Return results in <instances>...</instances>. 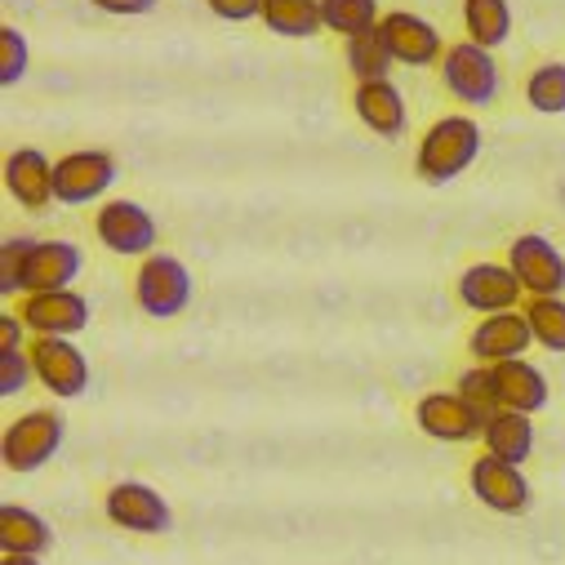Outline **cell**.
I'll use <instances>...</instances> for the list:
<instances>
[{
    "label": "cell",
    "instance_id": "22",
    "mask_svg": "<svg viewBox=\"0 0 565 565\" xmlns=\"http://www.w3.org/2000/svg\"><path fill=\"white\" fill-rule=\"evenodd\" d=\"M263 23L271 36H290V41L317 36V28H326L321 0H263Z\"/></svg>",
    "mask_w": 565,
    "mask_h": 565
},
{
    "label": "cell",
    "instance_id": "32",
    "mask_svg": "<svg viewBox=\"0 0 565 565\" xmlns=\"http://www.w3.org/2000/svg\"><path fill=\"white\" fill-rule=\"evenodd\" d=\"M210 14L223 19V23H249V19H263V0H205Z\"/></svg>",
    "mask_w": 565,
    "mask_h": 565
},
{
    "label": "cell",
    "instance_id": "15",
    "mask_svg": "<svg viewBox=\"0 0 565 565\" xmlns=\"http://www.w3.org/2000/svg\"><path fill=\"white\" fill-rule=\"evenodd\" d=\"M81 271V249L72 241H36L28 263H23V295H41V290H67Z\"/></svg>",
    "mask_w": 565,
    "mask_h": 565
},
{
    "label": "cell",
    "instance_id": "10",
    "mask_svg": "<svg viewBox=\"0 0 565 565\" xmlns=\"http://www.w3.org/2000/svg\"><path fill=\"white\" fill-rule=\"evenodd\" d=\"M94 232H98V241L111 249V254H152V245H157V218L138 205V201H107L103 210H98V218H94Z\"/></svg>",
    "mask_w": 565,
    "mask_h": 565
},
{
    "label": "cell",
    "instance_id": "35",
    "mask_svg": "<svg viewBox=\"0 0 565 565\" xmlns=\"http://www.w3.org/2000/svg\"><path fill=\"white\" fill-rule=\"evenodd\" d=\"M0 565H41V556H6Z\"/></svg>",
    "mask_w": 565,
    "mask_h": 565
},
{
    "label": "cell",
    "instance_id": "14",
    "mask_svg": "<svg viewBox=\"0 0 565 565\" xmlns=\"http://www.w3.org/2000/svg\"><path fill=\"white\" fill-rule=\"evenodd\" d=\"M379 32H383L392 58L405 63V67H428V63L446 58V50H441V32H437L428 19L409 14V10H392V14H383Z\"/></svg>",
    "mask_w": 565,
    "mask_h": 565
},
{
    "label": "cell",
    "instance_id": "13",
    "mask_svg": "<svg viewBox=\"0 0 565 565\" xmlns=\"http://www.w3.org/2000/svg\"><path fill=\"white\" fill-rule=\"evenodd\" d=\"M521 280L508 263H472L463 276H459V299L463 308L481 312V317H494V312H516L521 303Z\"/></svg>",
    "mask_w": 565,
    "mask_h": 565
},
{
    "label": "cell",
    "instance_id": "24",
    "mask_svg": "<svg viewBox=\"0 0 565 565\" xmlns=\"http://www.w3.org/2000/svg\"><path fill=\"white\" fill-rule=\"evenodd\" d=\"M392 63L396 58H392V50H387V41H383L379 28H370V32H361V36L348 41V67H352L356 85L361 81H387Z\"/></svg>",
    "mask_w": 565,
    "mask_h": 565
},
{
    "label": "cell",
    "instance_id": "16",
    "mask_svg": "<svg viewBox=\"0 0 565 565\" xmlns=\"http://www.w3.org/2000/svg\"><path fill=\"white\" fill-rule=\"evenodd\" d=\"M530 343H534V334H530L525 312H494V317H486V321L472 330L468 352H472L481 365H499V361L525 356Z\"/></svg>",
    "mask_w": 565,
    "mask_h": 565
},
{
    "label": "cell",
    "instance_id": "7",
    "mask_svg": "<svg viewBox=\"0 0 565 565\" xmlns=\"http://www.w3.org/2000/svg\"><path fill=\"white\" fill-rule=\"evenodd\" d=\"M441 81L446 89L459 98V103H472V107H486L494 103L499 94V63L490 50L463 41V45H450L446 58H441Z\"/></svg>",
    "mask_w": 565,
    "mask_h": 565
},
{
    "label": "cell",
    "instance_id": "30",
    "mask_svg": "<svg viewBox=\"0 0 565 565\" xmlns=\"http://www.w3.org/2000/svg\"><path fill=\"white\" fill-rule=\"evenodd\" d=\"M28 72V36L19 28H0V85H19Z\"/></svg>",
    "mask_w": 565,
    "mask_h": 565
},
{
    "label": "cell",
    "instance_id": "17",
    "mask_svg": "<svg viewBox=\"0 0 565 565\" xmlns=\"http://www.w3.org/2000/svg\"><path fill=\"white\" fill-rule=\"evenodd\" d=\"M6 192L23 210H45L54 201V161L36 148H19L6 157Z\"/></svg>",
    "mask_w": 565,
    "mask_h": 565
},
{
    "label": "cell",
    "instance_id": "12",
    "mask_svg": "<svg viewBox=\"0 0 565 565\" xmlns=\"http://www.w3.org/2000/svg\"><path fill=\"white\" fill-rule=\"evenodd\" d=\"M23 326L32 334H50V339H72L89 326V299L76 295V290H41V295H28L23 308H19Z\"/></svg>",
    "mask_w": 565,
    "mask_h": 565
},
{
    "label": "cell",
    "instance_id": "28",
    "mask_svg": "<svg viewBox=\"0 0 565 565\" xmlns=\"http://www.w3.org/2000/svg\"><path fill=\"white\" fill-rule=\"evenodd\" d=\"M455 392H463V401L477 405L486 418H490L494 409H503V396H499V383H494V365H477V370H468V374L459 379Z\"/></svg>",
    "mask_w": 565,
    "mask_h": 565
},
{
    "label": "cell",
    "instance_id": "33",
    "mask_svg": "<svg viewBox=\"0 0 565 565\" xmlns=\"http://www.w3.org/2000/svg\"><path fill=\"white\" fill-rule=\"evenodd\" d=\"M94 10L103 14H120V19H134V14H152L157 0H89Z\"/></svg>",
    "mask_w": 565,
    "mask_h": 565
},
{
    "label": "cell",
    "instance_id": "4",
    "mask_svg": "<svg viewBox=\"0 0 565 565\" xmlns=\"http://www.w3.org/2000/svg\"><path fill=\"white\" fill-rule=\"evenodd\" d=\"M468 486H472V499L499 516H521L534 503V490H530L521 463H508L499 455H481L468 472Z\"/></svg>",
    "mask_w": 565,
    "mask_h": 565
},
{
    "label": "cell",
    "instance_id": "3",
    "mask_svg": "<svg viewBox=\"0 0 565 565\" xmlns=\"http://www.w3.org/2000/svg\"><path fill=\"white\" fill-rule=\"evenodd\" d=\"M58 446H63V418L54 409H28L6 428L0 459H6L10 472H36L58 455Z\"/></svg>",
    "mask_w": 565,
    "mask_h": 565
},
{
    "label": "cell",
    "instance_id": "2",
    "mask_svg": "<svg viewBox=\"0 0 565 565\" xmlns=\"http://www.w3.org/2000/svg\"><path fill=\"white\" fill-rule=\"evenodd\" d=\"M134 299L148 317L170 321L192 303V271L174 254H148L134 276Z\"/></svg>",
    "mask_w": 565,
    "mask_h": 565
},
{
    "label": "cell",
    "instance_id": "9",
    "mask_svg": "<svg viewBox=\"0 0 565 565\" xmlns=\"http://www.w3.org/2000/svg\"><path fill=\"white\" fill-rule=\"evenodd\" d=\"M103 512L111 525L129 530V534H166L174 525V512L170 503L161 499V490L143 486V481H120L107 490L103 499Z\"/></svg>",
    "mask_w": 565,
    "mask_h": 565
},
{
    "label": "cell",
    "instance_id": "31",
    "mask_svg": "<svg viewBox=\"0 0 565 565\" xmlns=\"http://www.w3.org/2000/svg\"><path fill=\"white\" fill-rule=\"evenodd\" d=\"M36 379L28 352H0V396H19Z\"/></svg>",
    "mask_w": 565,
    "mask_h": 565
},
{
    "label": "cell",
    "instance_id": "27",
    "mask_svg": "<svg viewBox=\"0 0 565 565\" xmlns=\"http://www.w3.org/2000/svg\"><path fill=\"white\" fill-rule=\"evenodd\" d=\"M525 98H530V107L543 111V116L565 111V63H543V67H534L530 81H525Z\"/></svg>",
    "mask_w": 565,
    "mask_h": 565
},
{
    "label": "cell",
    "instance_id": "23",
    "mask_svg": "<svg viewBox=\"0 0 565 565\" xmlns=\"http://www.w3.org/2000/svg\"><path fill=\"white\" fill-rule=\"evenodd\" d=\"M463 28H468L472 45L499 50L512 36V10H508V0H463Z\"/></svg>",
    "mask_w": 565,
    "mask_h": 565
},
{
    "label": "cell",
    "instance_id": "11",
    "mask_svg": "<svg viewBox=\"0 0 565 565\" xmlns=\"http://www.w3.org/2000/svg\"><path fill=\"white\" fill-rule=\"evenodd\" d=\"M116 183V161L107 152H67L54 161V201L89 205Z\"/></svg>",
    "mask_w": 565,
    "mask_h": 565
},
{
    "label": "cell",
    "instance_id": "34",
    "mask_svg": "<svg viewBox=\"0 0 565 565\" xmlns=\"http://www.w3.org/2000/svg\"><path fill=\"white\" fill-rule=\"evenodd\" d=\"M23 317L19 312H6L0 317V352H19V339H23Z\"/></svg>",
    "mask_w": 565,
    "mask_h": 565
},
{
    "label": "cell",
    "instance_id": "20",
    "mask_svg": "<svg viewBox=\"0 0 565 565\" xmlns=\"http://www.w3.org/2000/svg\"><path fill=\"white\" fill-rule=\"evenodd\" d=\"M50 543H54V530L41 512L14 508V503L0 508V547H6V556H45Z\"/></svg>",
    "mask_w": 565,
    "mask_h": 565
},
{
    "label": "cell",
    "instance_id": "25",
    "mask_svg": "<svg viewBox=\"0 0 565 565\" xmlns=\"http://www.w3.org/2000/svg\"><path fill=\"white\" fill-rule=\"evenodd\" d=\"M321 23L352 41L379 28V0H321Z\"/></svg>",
    "mask_w": 565,
    "mask_h": 565
},
{
    "label": "cell",
    "instance_id": "29",
    "mask_svg": "<svg viewBox=\"0 0 565 565\" xmlns=\"http://www.w3.org/2000/svg\"><path fill=\"white\" fill-rule=\"evenodd\" d=\"M32 236H6V245H0V295H23V263L32 254Z\"/></svg>",
    "mask_w": 565,
    "mask_h": 565
},
{
    "label": "cell",
    "instance_id": "21",
    "mask_svg": "<svg viewBox=\"0 0 565 565\" xmlns=\"http://www.w3.org/2000/svg\"><path fill=\"white\" fill-rule=\"evenodd\" d=\"M481 441H486V455H499V459H508V463H525L530 450H534L530 414H521V409H494V414L486 418Z\"/></svg>",
    "mask_w": 565,
    "mask_h": 565
},
{
    "label": "cell",
    "instance_id": "19",
    "mask_svg": "<svg viewBox=\"0 0 565 565\" xmlns=\"http://www.w3.org/2000/svg\"><path fill=\"white\" fill-rule=\"evenodd\" d=\"M494 383H499V396H503V409H521V414H539L547 405V379L539 365L512 356V361H499L494 365Z\"/></svg>",
    "mask_w": 565,
    "mask_h": 565
},
{
    "label": "cell",
    "instance_id": "8",
    "mask_svg": "<svg viewBox=\"0 0 565 565\" xmlns=\"http://www.w3.org/2000/svg\"><path fill=\"white\" fill-rule=\"evenodd\" d=\"M32 356V370H36V383L63 401H76L85 387H89V361L85 352L72 343V339H50V334H36V343L28 348Z\"/></svg>",
    "mask_w": 565,
    "mask_h": 565
},
{
    "label": "cell",
    "instance_id": "5",
    "mask_svg": "<svg viewBox=\"0 0 565 565\" xmlns=\"http://www.w3.org/2000/svg\"><path fill=\"white\" fill-rule=\"evenodd\" d=\"M414 423L433 441H446V446L481 441V433H486V414L477 405H468L463 392H428L414 405Z\"/></svg>",
    "mask_w": 565,
    "mask_h": 565
},
{
    "label": "cell",
    "instance_id": "6",
    "mask_svg": "<svg viewBox=\"0 0 565 565\" xmlns=\"http://www.w3.org/2000/svg\"><path fill=\"white\" fill-rule=\"evenodd\" d=\"M508 267L516 271L521 290H525L530 299H556V295H565V258H561V249H556L547 236H539V232H525V236L512 241Z\"/></svg>",
    "mask_w": 565,
    "mask_h": 565
},
{
    "label": "cell",
    "instance_id": "26",
    "mask_svg": "<svg viewBox=\"0 0 565 565\" xmlns=\"http://www.w3.org/2000/svg\"><path fill=\"white\" fill-rule=\"evenodd\" d=\"M525 321H530V334L534 343H543L547 352L565 356V299H530L525 303Z\"/></svg>",
    "mask_w": 565,
    "mask_h": 565
},
{
    "label": "cell",
    "instance_id": "18",
    "mask_svg": "<svg viewBox=\"0 0 565 565\" xmlns=\"http://www.w3.org/2000/svg\"><path fill=\"white\" fill-rule=\"evenodd\" d=\"M352 107H356L361 125L374 129L379 138H401L405 134L409 111H405V98H401V89L392 81H361Z\"/></svg>",
    "mask_w": 565,
    "mask_h": 565
},
{
    "label": "cell",
    "instance_id": "1",
    "mask_svg": "<svg viewBox=\"0 0 565 565\" xmlns=\"http://www.w3.org/2000/svg\"><path fill=\"white\" fill-rule=\"evenodd\" d=\"M481 157V125L472 116H441L428 134L418 138V157H414V170L423 183H450L459 179L472 161Z\"/></svg>",
    "mask_w": 565,
    "mask_h": 565
}]
</instances>
